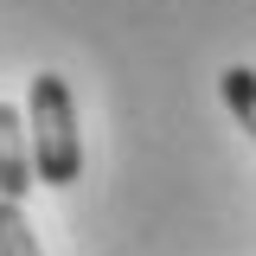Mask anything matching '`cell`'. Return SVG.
<instances>
[{
	"label": "cell",
	"instance_id": "7a4b0ae2",
	"mask_svg": "<svg viewBox=\"0 0 256 256\" xmlns=\"http://www.w3.org/2000/svg\"><path fill=\"white\" fill-rule=\"evenodd\" d=\"M38 186L32 173V141H26V109L0 102V198L6 205H26V192Z\"/></svg>",
	"mask_w": 256,
	"mask_h": 256
},
{
	"label": "cell",
	"instance_id": "6da1fadb",
	"mask_svg": "<svg viewBox=\"0 0 256 256\" xmlns=\"http://www.w3.org/2000/svg\"><path fill=\"white\" fill-rule=\"evenodd\" d=\"M26 141L32 173L45 186H77L84 180V134H77V96L58 70H38L26 84Z\"/></svg>",
	"mask_w": 256,
	"mask_h": 256
},
{
	"label": "cell",
	"instance_id": "3957f363",
	"mask_svg": "<svg viewBox=\"0 0 256 256\" xmlns=\"http://www.w3.org/2000/svg\"><path fill=\"white\" fill-rule=\"evenodd\" d=\"M218 90H224V109L237 116V128L256 141V70L250 64H230V70L218 77Z\"/></svg>",
	"mask_w": 256,
	"mask_h": 256
},
{
	"label": "cell",
	"instance_id": "277c9868",
	"mask_svg": "<svg viewBox=\"0 0 256 256\" xmlns=\"http://www.w3.org/2000/svg\"><path fill=\"white\" fill-rule=\"evenodd\" d=\"M0 256H38V237L26 224V205H6L0 198Z\"/></svg>",
	"mask_w": 256,
	"mask_h": 256
}]
</instances>
